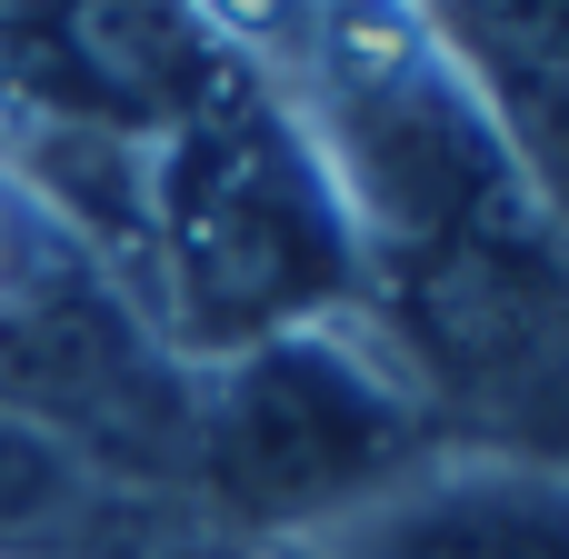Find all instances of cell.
<instances>
[{
    "mask_svg": "<svg viewBox=\"0 0 569 559\" xmlns=\"http://www.w3.org/2000/svg\"><path fill=\"white\" fill-rule=\"evenodd\" d=\"M100 520H110L100 510V470L0 410V559L10 550H80V540H100Z\"/></svg>",
    "mask_w": 569,
    "mask_h": 559,
    "instance_id": "cell-6",
    "label": "cell"
},
{
    "mask_svg": "<svg viewBox=\"0 0 569 559\" xmlns=\"http://www.w3.org/2000/svg\"><path fill=\"white\" fill-rule=\"evenodd\" d=\"M450 40L470 70L569 80V0H450Z\"/></svg>",
    "mask_w": 569,
    "mask_h": 559,
    "instance_id": "cell-7",
    "label": "cell"
},
{
    "mask_svg": "<svg viewBox=\"0 0 569 559\" xmlns=\"http://www.w3.org/2000/svg\"><path fill=\"white\" fill-rule=\"evenodd\" d=\"M140 260L170 290L180 350H260L280 330H320L330 300L360 290L350 210L310 150V130L240 70L150 150V240Z\"/></svg>",
    "mask_w": 569,
    "mask_h": 559,
    "instance_id": "cell-1",
    "label": "cell"
},
{
    "mask_svg": "<svg viewBox=\"0 0 569 559\" xmlns=\"http://www.w3.org/2000/svg\"><path fill=\"white\" fill-rule=\"evenodd\" d=\"M310 559H569V460H420Z\"/></svg>",
    "mask_w": 569,
    "mask_h": 559,
    "instance_id": "cell-5",
    "label": "cell"
},
{
    "mask_svg": "<svg viewBox=\"0 0 569 559\" xmlns=\"http://www.w3.org/2000/svg\"><path fill=\"white\" fill-rule=\"evenodd\" d=\"M430 460L420 390L330 330H280L230 350L190 410V480L220 520L250 530H330L360 500L400 490Z\"/></svg>",
    "mask_w": 569,
    "mask_h": 559,
    "instance_id": "cell-2",
    "label": "cell"
},
{
    "mask_svg": "<svg viewBox=\"0 0 569 559\" xmlns=\"http://www.w3.org/2000/svg\"><path fill=\"white\" fill-rule=\"evenodd\" d=\"M0 410L60 440L90 470L130 480H190V370L160 330H140L130 300L60 270L20 300H0Z\"/></svg>",
    "mask_w": 569,
    "mask_h": 559,
    "instance_id": "cell-3",
    "label": "cell"
},
{
    "mask_svg": "<svg viewBox=\"0 0 569 559\" xmlns=\"http://www.w3.org/2000/svg\"><path fill=\"white\" fill-rule=\"evenodd\" d=\"M240 60L200 0H0V90L50 130L170 140Z\"/></svg>",
    "mask_w": 569,
    "mask_h": 559,
    "instance_id": "cell-4",
    "label": "cell"
},
{
    "mask_svg": "<svg viewBox=\"0 0 569 559\" xmlns=\"http://www.w3.org/2000/svg\"><path fill=\"white\" fill-rule=\"evenodd\" d=\"M20 240L40 250V210H30V190H20V200L0 190V300H20V290H40V280H60V270H30V260H20Z\"/></svg>",
    "mask_w": 569,
    "mask_h": 559,
    "instance_id": "cell-8",
    "label": "cell"
}]
</instances>
